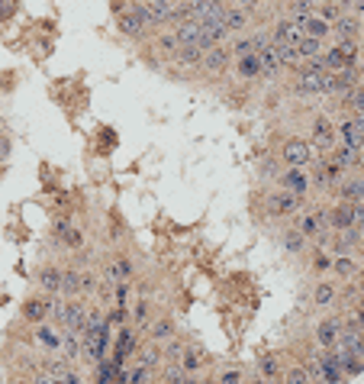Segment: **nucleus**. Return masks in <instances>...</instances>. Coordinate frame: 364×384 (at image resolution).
<instances>
[{"label": "nucleus", "instance_id": "aec40b11", "mask_svg": "<svg viewBox=\"0 0 364 384\" xmlns=\"http://www.w3.org/2000/svg\"><path fill=\"white\" fill-rule=\"evenodd\" d=\"M132 362L142 365V368H155V365H161V346L158 342H145V346H136V352H132Z\"/></svg>", "mask_w": 364, "mask_h": 384}, {"label": "nucleus", "instance_id": "b1692460", "mask_svg": "<svg viewBox=\"0 0 364 384\" xmlns=\"http://www.w3.org/2000/svg\"><path fill=\"white\" fill-rule=\"evenodd\" d=\"M200 58H204V49L200 45H178L171 62L181 65V68H200Z\"/></svg>", "mask_w": 364, "mask_h": 384}, {"label": "nucleus", "instance_id": "09e8293b", "mask_svg": "<svg viewBox=\"0 0 364 384\" xmlns=\"http://www.w3.org/2000/svg\"><path fill=\"white\" fill-rule=\"evenodd\" d=\"M348 10H352L354 16H361V20H364V0H354V3L348 7Z\"/></svg>", "mask_w": 364, "mask_h": 384}, {"label": "nucleus", "instance_id": "393cba45", "mask_svg": "<svg viewBox=\"0 0 364 384\" xmlns=\"http://www.w3.org/2000/svg\"><path fill=\"white\" fill-rule=\"evenodd\" d=\"M300 26H303V36H313V39H322V43L332 36V26L322 20V16H316V13H313V16H306Z\"/></svg>", "mask_w": 364, "mask_h": 384}, {"label": "nucleus", "instance_id": "de8ad7c7", "mask_svg": "<svg viewBox=\"0 0 364 384\" xmlns=\"http://www.w3.org/2000/svg\"><path fill=\"white\" fill-rule=\"evenodd\" d=\"M7 155H10V139H7V136H0V161L7 159Z\"/></svg>", "mask_w": 364, "mask_h": 384}, {"label": "nucleus", "instance_id": "49530a36", "mask_svg": "<svg viewBox=\"0 0 364 384\" xmlns=\"http://www.w3.org/2000/svg\"><path fill=\"white\" fill-rule=\"evenodd\" d=\"M354 226L364 229V203H354Z\"/></svg>", "mask_w": 364, "mask_h": 384}, {"label": "nucleus", "instance_id": "ddd939ff", "mask_svg": "<svg viewBox=\"0 0 364 384\" xmlns=\"http://www.w3.org/2000/svg\"><path fill=\"white\" fill-rule=\"evenodd\" d=\"M339 300H342V291H339V284H335V281H319V284L313 288V307L332 310Z\"/></svg>", "mask_w": 364, "mask_h": 384}, {"label": "nucleus", "instance_id": "864d4df0", "mask_svg": "<svg viewBox=\"0 0 364 384\" xmlns=\"http://www.w3.org/2000/svg\"><path fill=\"white\" fill-rule=\"evenodd\" d=\"M26 384H29V381H26Z\"/></svg>", "mask_w": 364, "mask_h": 384}, {"label": "nucleus", "instance_id": "6e6552de", "mask_svg": "<svg viewBox=\"0 0 364 384\" xmlns=\"http://www.w3.org/2000/svg\"><path fill=\"white\" fill-rule=\"evenodd\" d=\"M117 26H119V32L123 36H129V39H142L145 32H149V26H145V20H142L139 13L132 10V7H123V10L117 13Z\"/></svg>", "mask_w": 364, "mask_h": 384}, {"label": "nucleus", "instance_id": "dca6fc26", "mask_svg": "<svg viewBox=\"0 0 364 384\" xmlns=\"http://www.w3.org/2000/svg\"><path fill=\"white\" fill-rule=\"evenodd\" d=\"M297 84H293V94L297 97H319V84L322 75L319 71H306V68H297Z\"/></svg>", "mask_w": 364, "mask_h": 384}, {"label": "nucleus", "instance_id": "1a4fd4ad", "mask_svg": "<svg viewBox=\"0 0 364 384\" xmlns=\"http://www.w3.org/2000/svg\"><path fill=\"white\" fill-rule=\"evenodd\" d=\"M364 32V20L354 16L352 10H345L339 20L332 23V39H361Z\"/></svg>", "mask_w": 364, "mask_h": 384}, {"label": "nucleus", "instance_id": "2f4dec72", "mask_svg": "<svg viewBox=\"0 0 364 384\" xmlns=\"http://www.w3.org/2000/svg\"><path fill=\"white\" fill-rule=\"evenodd\" d=\"M316 3H319V0H290L287 16H290V20H297V23H303L306 16H313V13H316Z\"/></svg>", "mask_w": 364, "mask_h": 384}, {"label": "nucleus", "instance_id": "37998d69", "mask_svg": "<svg viewBox=\"0 0 364 384\" xmlns=\"http://www.w3.org/2000/svg\"><path fill=\"white\" fill-rule=\"evenodd\" d=\"M58 229H62V239H64V246H81V233H77L75 226H68V223H58Z\"/></svg>", "mask_w": 364, "mask_h": 384}, {"label": "nucleus", "instance_id": "5701e85b", "mask_svg": "<svg viewBox=\"0 0 364 384\" xmlns=\"http://www.w3.org/2000/svg\"><path fill=\"white\" fill-rule=\"evenodd\" d=\"M145 330H149V339L151 342H168L171 336H178V326H174L171 317H158V320L149 323Z\"/></svg>", "mask_w": 364, "mask_h": 384}, {"label": "nucleus", "instance_id": "8fccbe9b", "mask_svg": "<svg viewBox=\"0 0 364 384\" xmlns=\"http://www.w3.org/2000/svg\"><path fill=\"white\" fill-rule=\"evenodd\" d=\"M354 68H358V78L364 81V52H361V58H358V65H354Z\"/></svg>", "mask_w": 364, "mask_h": 384}, {"label": "nucleus", "instance_id": "a18cd8bd", "mask_svg": "<svg viewBox=\"0 0 364 384\" xmlns=\"http://www.w3.org/2000/svg\"><path fill=\"white\" fill-rule=\"evenodd\" d=\"M13 7H16L13 0H0V20H7V16L13 13Z\"/></svg>", "mask_w": 364, "mask_h": 384}, {"label": "nucleus", "instance_id": "a19ab883", "mask_svg": "<svg viewBox=\"0 0 364 384\" xmlns=\"http://www.w3.org/2000/svg\"><path fill=\"white\" fill-rule=\"evenodd\" d=\"M284 384H313L306 365H293V368H287V372H284Z\"/></svg>", "mask_w": 364, "mask_h": 384}, {"label": "nucleus", "instance_id": "7c9ffc66", "mask_svg": "<svg viewBox=\"0 0 364 384\" xmlns=\"http://www.w3.org/2000/svg\"><path fill=\"white\" fill-rule=\"evenodd\" d=\"M258 58H261V78H278L280 71H284L271 45H268V49H261V52H258Z\"/></svg>", "mask_w": 364, "mask_h": 384}, {"label": "nucleus", "instance_id": "e433bc0d", "mask_svg": "<svg viewBox=\"0 0 364 384\" xmlns=\"http://www.w3.org/2000/svg\"><path fill=\"white\" fill-rule=\"evenodd\" d=\"M322 49H326V43L322 39H313V36H303L300 43H297L300 58H316V55H322Z\"/></svg>", "mask_w": 364, "mask_h": 384}, {"label": "nucleus", "instance_id": "f3484780", "mask_svg": "<svg viewBox=\"0 0 364 384\" xmlns=\"http://www.w3.org/2000/svg\"><path fill=\"white\" fill-rule=\"evenodd\" d=\"M236 78L239 81H261V58H258V52H252V55H239L236 58Z\"/></svg>", "mask_w": 364, "mask_h": 384}, {"label": "nucleus", "instance_id": "2eb2a0df", "mask_svg": "<svg viewBox=\"0 0 364 384\" xmlns=\"http://www.w3.org/2000/svg\"><path fill=\"white\" fill-rule=\"evenodd\" d=\"M52 307H55L52 297H32V300H26V304H23V320L45 323L49 317H52Z\"/></svg>", "mask_w": 364, "mask_h": 384}, {"label": "nucleus", "instance_id": "412c9836", "mask_svg": "<svg viewBox=\"0 0 364 384\" xmlns=\"http://www.w3.org/2000/svg\"><path fill=\"white\" fill-rule=\"evenodd\" d=\"M271 49H274V55H278V62L280 68H287V71H297L300 68V52H297V45H290V43H271Z\"/></svg>", "mask_w": 364, "mask_h": 384}, {"label": "nucleus", "instance_id": "79ce46f5", "mask_svg": "<svg viewBox=\"0 0 364 384\" xmlns=\"http://www.w3.org/2000/svg\"><path fill=\"white\" fill-rule=\"evenodd\" d=\"M278 174H280V159H268L261 165V178L265 181H278Z\"/></svg>", "mask_w": 364, "mask_h": 384}, {"label": "nucleus", "instance_id": "f03ea898", "mask_svg": "<svg viewBox=\"0 0 364 384\" xmlns=\"http://www.w3.org/2000/svg\"><path fill=\"white\" fill-rule=\"evenodd\" d=\"M52 317H55V323H58L64 332H77V336H81V326H84V320H87V304H84V297L55 300Z\"/></svg>", "mask_w": 364, "mask_h": 384}, {"label": "nucleus", "instance_id": "4be33fe9", "mask_svg": "<svg viewBox=\"0 0 364 384\" xmlns=\"http://www.w3.org/2000/svg\"><path fill=\"white\" fill-rule=\"evenodd\" d=\"M200 30H204V39L210 45H226L232 39V32L226 30L223 20H206V23H200Z\"/></svg>", "mask_w": 364, "mask_h": 384}, {"label": "nucleus", "instance_id": "4468645a", "mask_svg": "<svg viewBox=\"0 0 364 384\" xmlns=\"http://www.w3.org/2000/svg\"><path fill=\"white\" fill-rule=\"evenodd\" d=\"M223 23H226V30L232 32V36H239V32H248V26H252V13L242 10L239 3H226Z\"/></svg>", "mask_w": 364, "mask_h": 384}, {"label": "nucleus", "instance_id": "f8f14e48", "mask_svg": "<svg viewBox=\"0 0 364 384\" xmlns=\"http://www.w3.org/2000/svg\"><path fill=\"white\" fill-rule=\"evenodd\" d=\"M303 39V26L297 20H290V16H284V20L274 23V30H271V43H290L297 45Z\"/></svg>", "mask_w": 364, "mask_h": 384}, {"label": "nucleus", "instance_id": "3c124183", "mask_svg": "<svg viewBox=\"0 0 364 384\" xmlns=\"http://www.w3.org/2000/svg\"><path fill=\"white\" fill-rule=\"evenodd\" d=\"M358 43H361V52H364V32H361V39H358Z\"/></svg>", "mask_w": 364, "mask_h": 384}, {"label": "nucleus", "instance_id": "9b49d317", "mask_svg": "<svg viewBox=\"0 0 364 384\" xmlns=\"http://www.w3.org/2000/svg\"><path fill=\"white\" fill-rule=\"evenodd\" d=\"M255 368H258V378L265 384H278V381H284V368H280V355L278 352H265L261 359L255 362Z\"/></svg>", "mask_w": 364, "mask_h": 384}, {"label": "nucleus", "instance_id": "f257e3e1", "mask_svg": "<svg viewBox=\"0 0 364 384\" xmlns=\"http://www.w3.org/2000/svg\"><path fill=\"white\" fill-rule=\"evenodd\" d=\"M261 207H265V220H287L303 210V197L290 194L287 188H274L261 197Z\"/></svg>", "mask_w": 364, "mask_h": 384}, {"label": "nucleus", "instance_id": "603ef678", "mask_svg": "<svg viewBox=\"0 0 364 384\" xmlns=\"http://www.w3.org/2000/svg\"><path fill=\"white\" fill-rule=\"evenodd\" d=\"M184 3H197V0H184Z\"/></svg>", "mask_w": 364, "mask_h": 384}, {"label": "nucleus", "instance_id": "20e7f679", "mask_svg": "<svg viewBox=\"0 0 364 384\" xmlns=\"http://www.w3.org/2000/svg\"><path fill=\"white\" fill-rule=\"evenodd\" d=\"M229 62H232L229 45H213V49H206L204 58H200V71H204L206 78H219L229 71Z\"/></svg>", "mask_w": 364, "mask_h": 384}, {"label": "nucleus", "instance_id": "423d86ee", "mask_svg": "<svg viewBox=\"0 0 364 384\" xmlns=\"http://www.w3.org/2000/svg\"><path fill=\"white\" fill-rule=\"evenodd\" d=\"M278 188H287L290 194L306 197V194H313L310 171H306V168H287V171H280V174H278Z\"/></svg>", "mask_w": 364, "mask_h": 384}, {"label": "nucleus", "instance_id": "9d476101", "mask_svg": "<svg viewBox=\"0 0 364 384\" xmlns=\"http://www.w3.org/2000/svg\"><path fill=\"white\" fill-rule=\"evenodd\" d=\"M339 201H348V203H364V171H352L345 174V181L335 188Z\"/></svg>", "mask_w": 364, "mask_h": 384}, {"label": "nucleus", "instance_id": "473e14b6", "mask_svg": "<svg viewBox=\"0 0 364 384\" xmlns=\"http://www.w3.org/2000/svg\"><path fill=\"white\" fill-rule=\"evenodd\" d=\"M62 291L64 297H81V271L77 268H64L62 271Z\"/></svg>", "mask_w": 364, "mask_h": 384}, {"label": "nucleus", "instance_id": "cd10ccee", "mask_svg": "<svg viewBox=\"0 0 364 384\" xmlns=\"http://www.w3.org/2000/svg\"><path fill=\"white\" fill-rule=\"evenodd\" d=\"M329 268H332V275L339 278V281H352V278L358 275V262L348 256H335L332 262H329Z\"/></svg>", "mask_w": 364, "mask_h": 384}, {"label": "nucleus", "instance_id": "ea45409f", "mask_svg": "<svg viewBox=\"0 0 364 384\" xmlns=\"http://www.w3.org/2000/svg\"><path fill=\"white\" fill-rule=\"evenodd\" d=\"M155 49H158L165 58H174V52H178V39H174V32H161L158 39H155Z\"/></svg>", "mask_w": 364, "mask_h": 384}, {"label": "nucleus", "instance_id": "58836bf2", "mask_svg": "<svg viewBox=\"0 0 364 384\" xmlns=\"http://www.w3.org/2000/svg\"><path fill=\"white\" fill-rule=\"evenodd\" d=\"M94 368H97L94 384H117V365H113V362H107V359H104V362H97Z\"/></svg>", "mask_w": 364, "mask_h": 384}, {"label": "nucleus", "instance_id": "7ed1b4c3", "mask_svg": "<svg viewBox=\"0 0 364 384\" xmlns=\"http://www.w3.org/2000/svg\"><path fill=\"white\" fill-rule=\"evenodd\" d=\"M280 165L284 168H310L313 161H316V152H313L310 139L303 136H290L284 146H280Z\"/></svg>", "mask_w": 364, "mask_h": 384}, {"label": "nucleus", "instance_id": "c85d7f7f", "mask_svg": "<svg viewBox=\"0 0 364 384\" xmlns=\"http://www.w3.org/2000/svg\"><path fill=\"white\" fill-rule=\"evenodd\" d=\"M64 362H77L81 359V336L77 332H62V346H58Z\"/></svg>", "mask_w": 364, "mask_h": 384}, {"label": "nucleus", "instance_id": "39448f33", "mask_svg": "<svg viewBox=\"0 0 364 384\" xmlns=\"http://www.w3.org/2000/svg\"><path fill=\"white\" fill-rule=\"evenodd\" d=\"M342 317L339 313H332V317H322L319 323H316V330H313V336H316V346L319 349H332V346H339V339H342Z\"/></svg>", "mask_w": 364, "mask_h": 384}, {"label": "nucleus", "instance_id": "f704fd0d", "mask_svg": "<svg viewBox=\"0 0 364 384\" xmlns=\"http://www.w3.org/2000/svg\"><path fill=\"white\" fill-rule=\"evenodd\" d=\"M322 65H326V71H339V68H342L345 65V55H342V49H339V45H326V49H322Z\"/></svg>", "mask_w": 364, "mask_h": 384}, {"label": "nucleus", "instance_id": "72a5a7b5", "mask_svg": "<svg viewBox=\"0 0 364 384\" xmlns=\"http://www.w3.org/2000/svg\"><path fill=\"white\" fill-rule=\"evenodd\" d=\"M36 339L43 342L49 352H58V346H62V336H58L49 323H36Z\"/></svg>", "mask_w": 364, "mask_h": 384}, {"label": "nucleus", "instance_id": "5fc2aeb1", "mask_svg": "<svg viewBox=\"0 0 364 384\" xmlns=\"http://www.w3.org/2000/svg\"><path fill=\"white\" fill-rule=\"evenodd\" d=\"M361 275H364V271H361Z\"/></svg>", "mask_w": 364, "mask_h": 384}, {"label": "nucleus", "instance_id": "0eeeda50", "mask_svg": "<svg viewBox=\"0 0 364 384\" xmlns=\"http://www.w3.org/2000/svg\"><path fill=\"white\" fill-rule=\"evenodd\" d=\"M136 346H139V330H136V326H123V330H119V336H117V349H113V365H117V368H123V365H126V359H132Z\"/></svg>", "mask_w": 364, "mask_h": 384}, {"label": "nucleus", "instance_id": "bb28decb", "mask_svg": "<svg viewBox=\"0 0 364 384\" xmlns=\"http://www.w3.org/2000/svg\"><path fill=\"white\" fill-rule=\"evenodd\" d=\"M335 100H339V107H345L348 113H354V110H364V84L348 87V91H342V94L335 97Z\"/></svg>", "mask_w": 364, "mask_h": 384}, {"label": "nucleus", "instance_id": "c756f323", "mask_svg": "<svg viewBox=\"0 0 364 384\" xmlns=\"http://www.w3.org/2000/svg\"><path fill=\"white\" fill-rule=\"evenodd\" d=\"M39 288H43L45 294H58V291H62V271L55 265L43 268V271H39Z\"/></svg>", "mask_w": 364, "mask_h": 384}, {"label": "nucleus", "instance_id": "c9c22d12", "mask_svg": "<svg viewBox=\"0 0 364 384\" xmlns=\"http://www.w3.org/2000/svg\"><path fill=\"white\" fill-rule=\"evenodd\" d=\"M293 226H297V229H300L306 239H316V236L322 233V226H319V220H316V214H300Z\"/></svg>", "mask_w": 364, "mask_h": 384}, {"label": "nucleus", "instance_id": "a211bd4d", "mask_svg": "<svg viewBox=\"0 0 364 384\" xmlns=\"http://www.w3.org/2000/svg\"><path fill=\"white\" fill-rule=\"evenodd\" d=\"M348 226H354V203L339 201L335 207H329V229L339 233V229H348Z\"/></svg>", "mask_w": 364, "mask_h": 384}, {"label": "nucleus", "instance_id": "4c0bfd02", "mask_svg": "<svg viewBox=\"0 0 364 384\" xmlns=\"http://www.w3.org/2000/svg\"><path fill=\"white\" fill-rule=\"evenodd\" d=\"M213 384H245V372L242 368H219V372L213 374Z\"/></svg>", "mask_w": 364, "mask_h": 384}, {"label": "nucleus", "instance_id": "6ab92c4d", "mask_svg": "<svg viewBox=\"0 0 364 384\" xmlns=\"http://www.w3.org/2000/svg\"><path fill=\"white\" fill-rule=\"evenodd\" d=\"M306 236L297 229V226H284V233H280V249L287 252V256H300V252H306Z\"/></svg>", "mask_w": 364, "mask_h": 384}, {"label": "nucleus", "instance_id": "a878e982", "mask_svg": "<svg viewBox=\"0 0 364 384\" xmlns=\"http://www.w3.org/2000/svg\"><path fill=\"white\" fill-rule=\"evenodd\" d=\"M204 362H206V355H204V349L200 346H184V355H181V368L187 374H197L200 368H204Z\"/></svg>", "mask_w": 364, "mask_h": 384}, {"label": "nucleus", "instance_id": "c03bdc74", "mask_svg": "<svg viewBox=\"0 0 364 384\" xmlns=\"http://www.w3.org/2000/svg\"><path fill=\"white\" fill-rule=\"evenodd\" d=\"M126 304H129V288H126V281H119L117 284V307L126 310Z\"/></svg>", "mask_w": 364, "mask_h": 384}]
</instances>
